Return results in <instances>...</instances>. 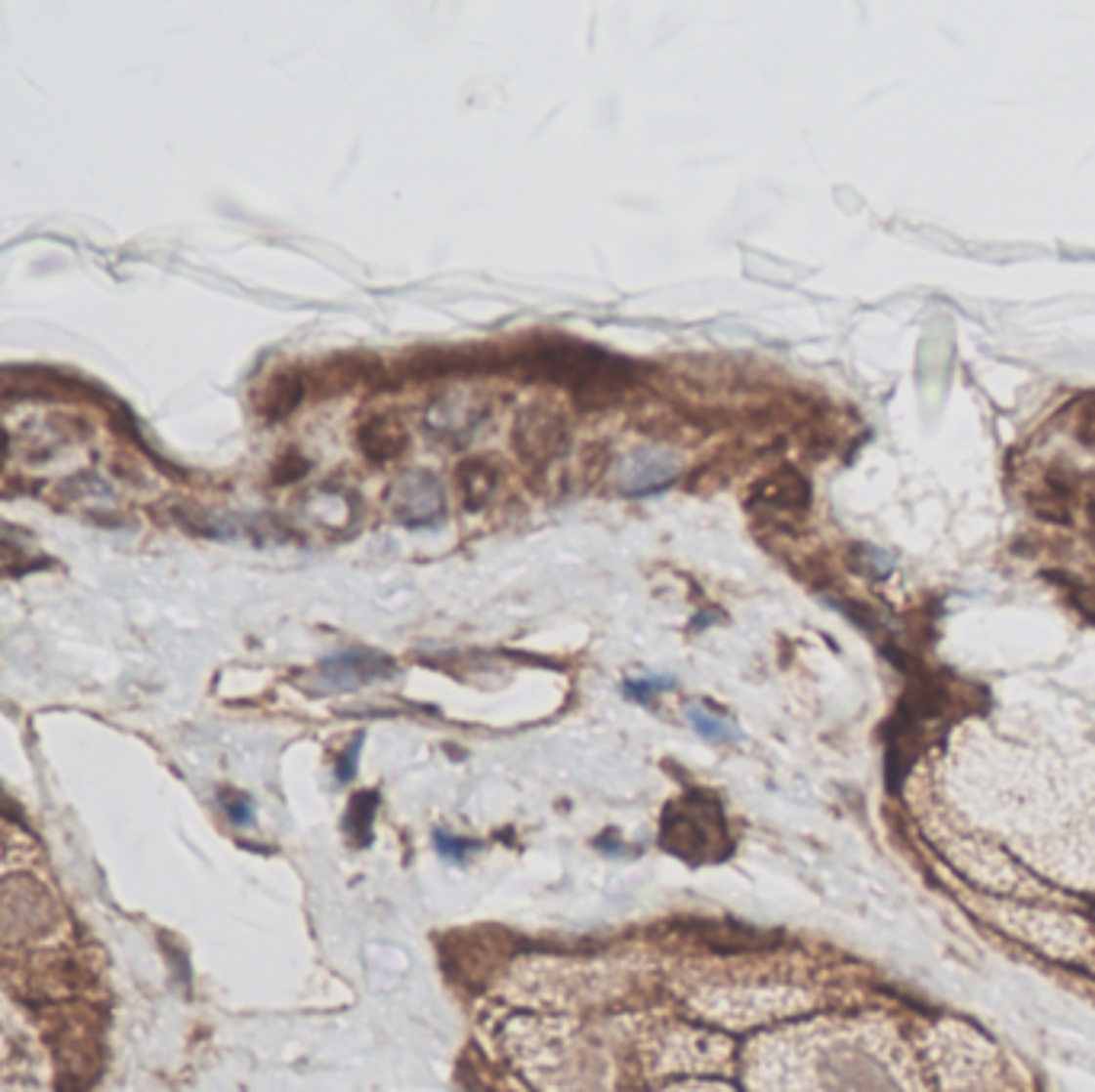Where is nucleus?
Listing matches in <instances>:
<instances>
[{
	"label": "nucleus",
	"instance_id": "obj_1",
	"mask_svg": "<svg viewBox=\"0 0 1095 1092\" xmlns=\"http://www.w3.org/2000/svg\"><path fill=\"white\" fill-rule=\"evenodd\" d=\"M526 365L528 372L568 385L576 398L593 400V404L612 398L634 378L628 359H618L596 347H580V343H541L538 350H528Z\"/></svg>",
	"mask_w": 1095,
	"mask_h": 1092
},
{
	"label": "nucleus",
	"instance_id": "obj_2",
	"mask_svg": "<svg viewBox=\"0 0 1095 1092\" xmlns=\"http://www.w3.org/2000/svg\"><path fill=\"white\" fill-rule=\"evenodd\" d=\"M663 849L689 861H711L728 853V820L718 801L705 795H686L663 814Z\"/></svg>",
	"mask_w": 1095,
	"mask_h": 1092
},
{
	"label": "nucleus",
	"instance_id": "obj_3",
	"mask_svg": "<svg viewBox=\"0 0 1095 1092\" xmlns=\"http://www.w3.org/2000/svg\"><path fill=\"white\" fill-rule=\"evenodd\" d=\"M513 442L526 462L545 465L551 458H558L564 452V445H568V420H564V413L555 407L532 404L528 410L519 413Z\"/></svg>",
	"mask_w": 1095,
	"mask_h": 1092
},
{
	"label": "nucleus",
	"instance_id": "obj_4",
	"mask_svg": "<svg viewBox=\"0 0 1095 1092\" xmlns=\"http://www.w3.org/2000/svg\"><path fill=\"white\" fill-rule=\"evenodd\" d=\"M821 1071L829 1092H901L891 1073L862 1051H829Z\"/></svg>",
	"mask_w": 1095,
	"mask_h": 1092
},
{
	"label": "nucleus",
	"instance_id": "obj_5",
	"mask_svg": "<svg viewBox=\"0 0 1095 1092\" xmlns=\"http://www.w3.org/2000/svg\"><path fill=\"white\" fill-rule=\"evenodd\" d=\"M391 507L395 516L407 525H430L445 513V493L442 484L426 471H413L403 475L395 490H391Z\"/></svg>",
	"mask_w": 1095,
	"mask_h": 1092
},
{
	"label": "nucleus",
	"instance_id": "obj_6",
	"mask_svg": "<svg viewBox=\"0 0 1095 1092\" xmlns=\"http://www.w3.org/2000/svg\"><path fill=\"white\" fill-rule=\"evenodd\" d=\"M679 478V458L663 449H634L631 455L621 458L618 468V484L631 497H644V493L663 490Z\"/></svg>",
	"mask_w": 1095,
	"mask_h": 1092
},
{
	"label": "nucleus",
	"instance_id": "obj_7",
	"mask_svg": "<svg viewBox=\"0 0 1095 1092\" xmlns=\"http://www.w3.org/2000/svg\"><path fill=\"white\" fill-rule=\"evenodd\" d=\"M484 417H487V404H484V400L465 398V395H448V398H436L430 410H426V430L445 442H465L468 436L478 433Z\"/></svg>",
	"mask_w": 1095,
	"mask_h": 1092
},
{
	"label": "nucleus",
	"instance_id": "obj_8",
	"mask_svg": "<svg viewBox=\"0 0 1095 1092\" xmlns=\"http://www.w3.org/2000/svg\"><path fill=\"white\" fill-rule=\"evenodd\" d=\"M391 673H395V663H391L385 653H375V651H343L337 657L320 663V680L330 689H356V686L385 680Z\"/></svg>",
	"mask_w": 1095,
	"mask_h": 1092
},
{
	"label": "nucleus",
	"instance_id": "obj_9",
	"mask_svg": "<svg viewBox=\"0 0 1095 1092\" xmlns=\"http://www.w3.org/2000/svg\"><path fill=\"white\" fill-rule=\"evenodd\" d=\"M807 500H811V487L791 468H781L776 475L763 478L753 490V503L769 513H801L807 510Z\"/></svg>",
	"mask_w": 1095,
	"mask_h": 1092
},
{
	"label": "nucleus",
	"instance_id": "obj_10",
	"mask_svg": "<svg viewBox=\"0 0 1095 1092\" xmlns=\"http://www.w3.org/2000/svg\"><path fill=\"white\" fill-rule=\"evenodd\" d=\"M407 442H410L407 427H403L400 417H391V413L365 420L359 430V449L365 452L368 462H375V465L400 458L403 449H407Z\"/></svg>",
	"mask_w": 1095,
	"mask_h": 1092
},
{
	"label": "nucleus",
	"instance_id": "obj_11",
	"mask_svg": "<svg viewBox=\"0 0 1095 1092\" xmlns=\"http://www.w3.org/2000/svg\"><path fill=\"white\" fill-rule=\"evenodd\" d=\"M497 478L500 471L497 465L490 462V458H468V462H461L458 468V487H461V497H465V507L468 510H481L484 503L493 497V490H497Z\"/></svg>",
	"mask_w": 1095,
	"mask_h": 1092
},
{
	"label": "nucleus",
	"instance_id": "obj_12",
	"mask_svg": "<svg viewBox=\"0 0 1095 1092\" xmlns=\"http://www.w3.org/2000/svg\"><path fill=\"white\" fill-rule=\"evenodd\" d=\"M302 398H305V382H302V375H298V372H282V375H275L273 382L267 385V391H263V398H260V410L267 413L270 420H282V417H288V413H292L298 404H302Z\"/></svg>",
	"mask_w": 1095,
	"mask_h": 1092
},
{
	"label": "nucleus",
	"instance_id": "obj_13",
	"mask_svg": "<svg viewBox=\"0 0 1095 1092\" xmlns=\"http://www.w3.org/2000/svg\"><path fill=\"white\" fill-rule=\"evenodd\" d=\"M372 811H375V795H356L350 811H346V833L356 839V846H365L368 843V823H372Z\"/></svg>",
	"mask_w": 1095,
	"mask_h": 1092
},
{
	"label": "nucleus",
	"instance_id": "obj_14",
	"mask_svg": "<svg viewBox=\"0 0 1095 1092\" xmlns=\"http://www.w3.org/2000/svg\"><path fill=\"white\" fill-rule=\"evenodd\" d=\"M1032 510L1047 523H1070V500L1054 484H1047L1041 493H1032Z\"/></svg>",
	"mask_w": 1095,
	"mask_h": 1092
},
{
	"label": "nucleus",
	"instance_id": "obj_15",
	"mask_svg": "<svg viewBox=\"0 0 1095 1092\" xmlns=\"http://www.w3.org/2000/svg\"><path fill=\"white\" fill-rule=\"evenodd\" d=\"M689 721H692V728H695L701 737H708V740H728V737H737V731H734V724L728 721V718H721V715H714V711H708V708H701V705H692L689 711Z\"/></svg>",
	"mask_w": 1095,
	"mask_h": 1092
},
{
	"label": "nucleus",
	"instance_id": "obj_16",
	"mask_svg": "<svg viewBox=\"0 0 1095 1092\" xmlns=\"http://www.w3.org/2000/svg\"><path fill=\"white\" fill-rule=\"evenodd\" d=\"M666 689H673V680H660V676H653V680H628L625 683V693L631 698H638V702H648L656 693H666Z\"/></svg>",
	"mask_w": 1095,
	"mask_h": 1092
},
{
	"label": "nucleus",
	"instance_id": "obj_17",
	"mask_svg": "<svg viewBox=\"0 0 1095 1092\" xmlns=\"http://www.w3.org/2000/svg\"><path fill=\"white\" fill-rule=\"evenodd\" d=\"M436 846H440V853H442L445 859H461L465 853H471V843H468V839H458V836L442 833V830H436Z\"/></svg>",
	"mask_w": 1095,
	"mask_h": 1092
},
{
	"label": "nucleus",
	"instance_id": "obj_18",
	"mask_svg": "<svg viewBox=\"0 0 1095 1092\" xmlns=\"http://www.w3.org/2000/svg\"><path fill=\"white\" fill-rule=\"evenodd\" d=\"M1076 436H1079L1082 442L1095 445V400H1089V404L1079 410V417H1076Z\"/></svg>",
	"mask_w": 1095,
	"mask_h": 1092
},
{
	"label": "nucleus",
	"instance_id": "obj_19",
	"mask_svg": "<svg viewBox=\"0 0 1095 1092\" xmlns=\"http://www.w3.org/2000/svg\"><path fill=\"white\" fill-rule=\"evenodd\" d=\"M359 746H362V740H356L350 750H346V756L340 760V769H337V776L340 778H353V773H356V763H359Z\"/></svg>",
	"mask_w": 1095,
	"mask_h": 1092
},
{
	"label": "nucleus",
	"instance_id": "obj_20",
	"mask_svg": "<svg viewBox=\"0 0 1095 1092\" xmlns=\"http://www.w3.org/2000/svg\"><path fill=\"white\" fill-rule=\"evenodd\" d=\"M225 808L231 811V818L237 823H247L250 820V804L244 798H234V801H225Z\"/></svg>",
	"mask_w": 1095,
	"mask_h": 1092
},
{
	"label": "nucleus",
	"instance_id": "obj_21",
	"mask_svg": "<svg viewBox=\"0 0 1095 1092\" xmlns=\"http://www.w3.org/2000/svg\"><path fill=\"white\" fill-rule=\"evenodd\" d=\"M1089 513H1092V525H1095V503H1092V510H1089Z\"/></svg>",
	"mask_w": 1095,
	"mask_h": 1092
}]
</instances>
